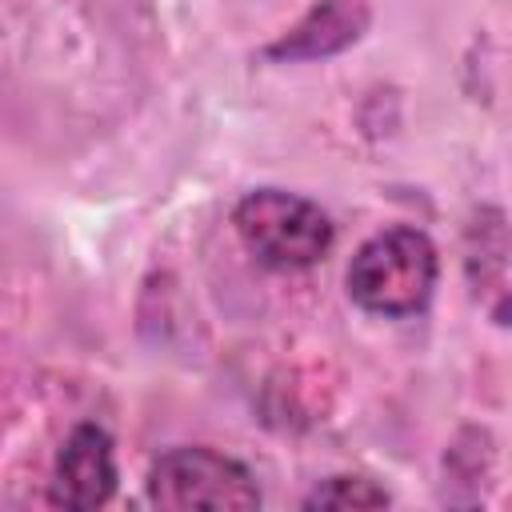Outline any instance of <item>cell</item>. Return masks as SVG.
Returning <instances> with one entry per match:
<instances>
[{
  "instance_id": "obj_4",
  "label": "cell",
  "mask_w": 512,
  "mask_h": 512,
  "mask_svg": "<svg viewBox=\"0 0 512 512\" xmlns=\"http://www.w3.org/2000/svg\"><path fill=\"white\" fill-rule=\"evenodd\" d=\"M116 492V452H112V436L100 424H76L56 456V472H52V488L48 500L56 508H100L108 504Z\"/></svg>"
},
{
  "instance_id": "obj_3",
  "label": "cell",
  "mask_w": 512,
  "mask_h": 512,
  "mask_svg": "<svg viewBox=\"0 0 512 512\" xmlns=\"http://www.w3.org/2000/svg\"><path fill=\"white\" fill-rule=\"evenodd\" d=\"M148 500L172 512H188V508L244 512V508H260V488L252 472L224 452L172 448L148 472Z\"/></svg>"
},
{
  "instance_id": "obj_6",
  "label": "cell",
  "mask_w": 512,
  "mask_h": 512,
  "mask_svg": "<svg viewBox=\"0 0 512 512\" xmlns=\"http://www.w3.org/2000/svg\"><path fill=\"white\" fill-rule=\"evenodd\" d=\"M464 272L496 324L508 320V224L500 208H480L464 232Z\"/></svg>"
},
{
  "instance_id": "obj_1",
  "label": "cell",
  "mask_w": 512,
  "mask_h": 512,
  "mask_svg": "<svg viewBox=\"0 0 512 512\" xmlns=\"http://www.w3.org/2000/svg\"><path fill=\"white\" fill-rule=\"evenodd\" d=\"M348 296L376 316H412L436 288V248L420 228H384L348 264Z\"/></svg>"
},
{
  "instance_id": "obj_5",
  "label": "cell",
  "mask_w": 512,
  "mask_h": 512,
  "mask_svg": "<svg viewBox=\"0 0 512 512\" xmlns=\"http://www.w3.org/2000/svg\"><path fill=\"white\" fill-rule=\"evenodd\" d=\"M368 0H316L280 40L264 48L268 60H316L356 44L368 28Z\"/></svg>"
},
{
  "instance_id": "obj_2",
  "label": "cell",
  "mask_w": 512,
  "mask_h": 512,
  "mask_svg": "<svg viewBox=\"0 0 512 512\" xmlns=\"http://www.w3.org/2000/svg\"><path fill=\"white\" fill-rule=\"evenodd\" d=\"M236 236L244 240V248L280 272H296V268H312L316 260L328 256L336 232L332 220L304 196L284 192V188H260L248 192L236 212H232Z\"/></svg>"
},
{
  "instance_id": "obj_7",
  "label": "cell",
  "mask_w": 512,
  "mask_h": 512,
  "mask_svg": "<svg viewBox=\"0 0 512 512\" xmlns=\"http://www.w3.org/2000/svg\"><path fill=\"white\" fill-rule=\"evenodd\" d=\"M388 492L364 476H328L304 496V508H384Z\"/></svg>"
}]
</instances>
